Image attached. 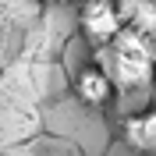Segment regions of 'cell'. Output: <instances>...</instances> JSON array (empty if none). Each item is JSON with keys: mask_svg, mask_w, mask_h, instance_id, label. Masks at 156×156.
Wrapping results in <instances>:
<instances>
[{"mask_svg": "<svg viewBox=\"0 0 156 156\" xmlns=\"http://www.w3.org/2000/svg\"><path fill=\"white\" fill-rule=\"evenodd\" d=\"M43 4H75V0H43Z\"/></svg>", "mask_w": 156, "mask_h": 156, "instance_id": "5", "label": "cell"}, {"mask_svg": "<svg viewBox=\"0 0 156 156\" xmlns=\"http://www.w3.org/2000/svg\"><path fill=\"white\" fill-rule=\"evenodd\" d=\"M121 11H117V0H82L78 7V29L85 36L89 46H107L110 39L121 32Z\"/></svg>", "mask_w": 156, "mask_h": 156, "instance_id": "2", "label": "cell"}, {"mask_svg": "<svg viewBox=\"0 0 156 156\" xmlns=\"http://www.w3.org/2000/svg\"><path fill=\"white\" fill-rule=\"evenodd\" d=\"M99 50L117 89H142L156 75V39L138 25H121V32Z\"/></svg>", "mask_w": 156, "mask_h": 156, "instance_id": "1", "label": "cell"}, {"mask_svg": "<svg viewBox=\"0 0 156 156\" xmlns=\"http://www.w3.org/2000/svg\"><path fill=\"white\" fill-rule=\"evenodd\" d=\"M75 92H78V99L85 107L99 110V107H110L117 85H114V78H110V71L103 64H89V68H82L75 75Z\"/></svg>", "mask_w": 156, "mask_h": 156, "instance_id": "3", "label": "cell"}, {"mask_svg": "<svg viewBox=\"0 0 156 156\" xmlns=\"http://www.w3.org/2000/svg\"><path fill=\"white\" fill-rule=\"evenodd\" d=\"M124 142L142 153H156V107L138 110L124 121Z\"/></svg>", "mask_w": 156, "mask_h": 156, "instance_id": "4", "label": "cell"}]
</instances>
